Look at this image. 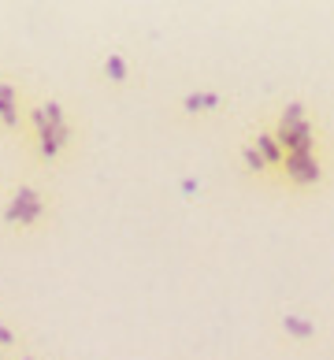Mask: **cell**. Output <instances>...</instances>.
Segmentation results:
<instances>
[{
	"label": "cell",
	"instance_id": "6da1fadb",
	"mask_svg": "<svg viewBox=\"0 0 334 360\" xmlns=\"http://www.w3.org/2000/svg\"><path fill=\"white\" fill-rule=\"evenodd\" d=\"M41 212H45V205H41V197H37V190L23 186V190L11 193V205L4 208V219H8V223H23V226H30V223L41 219Z\"/></svg>",
	"mask_w": 334,
	"mask_h": 360
},
{
	"label": "cell",
	"instance_id": "7a4b0ae2",
	"mask_svg": "<svg viewBox=\"0 0 334 360\" xmlns=\"http://www.w3.org/2000/svg\"><path fill=\"white\" fill-rule=\"evenodd\" d=\"M283 167H286V179L293 186H316L323 179V167H319L316 153H286Z\"/></svg>",
	"mask_w": 334,
	"mask_h": 360
},
{
	"label": "cell",
	"instance_id": "3957f363",
	"mask_svg": "<svg viewBox=\"0 0 334 360\" xmlns=\"http://www.w3.org/2000/svg\"><path fill=\"white\" fill-rule=\"evenodd\" d=\"M34 127H37V141H41V156H45V160H52V156H56V153L63 149L67 141H71V127H63V130H52L41 108L34 112Z\"/></svg>",
	"mask_w": 334,
	"mask_h": 360
},
{
	"label": "cell",
	"instance_id": "277c9868",
	"mask_svg": "<svg viewBox=\"0 0 334 360\" xmlns=\"http://www.w3.org/2000/svg\"><path fill=\"white\" fill-rule=\"evenodd\" d=\"M312 123L304 119L301 127H293V130H278L275 141L283 145V153H316V134H312Z\"/></svg>",
	"mask_w": 334,
	"mask_h": 360
},
{
	"label": "cell",
	"instance_id": "5b68a950",
	"mask_svg": "<svg viewBox=\"0 0 334 360\" xmlns=\"http://www.w3.org/2000/svg\"><path fill=\"white\" fill-rule=\"evenodd\" d=\"M283 330H286V335H293L297 342L316 338V323H312V319H304V316H297V312H286L283 316Z\"/></svg>",
	"mask_w": 334,
	"mask_h": 360
},
{
	"label": "cell",
	"instance_id": "8992f818",
	"mask_svg": "<svg viewBox=\"0 0 334 360\" xmlns=\"http://www.w3.org/2000/svg\"><path fill=\"white\" fill-rule=\"evenodd\" d=\"M219 104H223V97H219V93H186V97H182V108L186 112H212V108H219Z\"/></svg>",
	"mask_w": 334,
	"mask_h": 360
},
{
	"label": "cell",
	"instance_id": "52a82bcc",
	"mask_svg": "<svg viewBox=\"0 0 334 360\" xmlns=\"http://www.w3.org/2000/svg\"><path fill=\"white\" fill-rule=\"evenodd\" d=\"M0 119L4 127H19V108H15V89L0 82Z\"/></svg>",
	"mask_w": 334,
	"mask_h": 360
},
{
	"label": "cell",
	"instance_id": "ba28073f",
	"mask_svg": "<svg viewBox=\"0 0 334 360\" xmlns=\"http://www.w3.org/2000/svg\"><path fill=\"white\" fill-rule=\"evenodd\" d=\"M257 153L264 156V164H283L286 153H283V145L275 141V134H257Z\"/></svg>",
	"mask_w": 334,
	"mask_h": 360
},
{
	"label": "cell",
	"instance_id": "9c48e42d",
	"mask_svg": "<svg viewBox=\"0 0 334 360\" xmlns=\"http://www.w3.org/2000/svg\"><path fill=\"white\" fill-rule=\"evenodd\" d=\"M301 123H304V104H301V101L286 104L283 119H278V130H293V127H301Z\"/></svg>",
	"mask_w": 334,
	"mask_h": 360
},
{
	"label": "cell",
	"instance_id": "30bf717a",
	"mask_svg": "<svg viewBox=\"0 0 334 360\" xmlns=\"http://www.w3.org/2000/svg\"><path fill=\"white\" fill-rule=\"evenodd\" d=\"M104 71H108V78H112V82H123V78H127V60L119 56V52H112V56H108V63H104Z\"/></svg>",
	"mask_w": 334,
	"mask_h": 360
},
{
	"label": "cell",
	"instance_id": "8fae6325",
	"mask_svg": "<svg viewBox=\"0 0 334 360\" xmlns=\"http://www.w3.org/2000/svg\"><path fill=\"white\" fill-rule=\"evenodd\" d=\"M41 112H45V119H49V127H52V130H63V127H67V123H63V108H60V101L41 104Z\"/></svg>",
	"mask_w": 334,
	"mask_h": 360
},
{
	"label": "cell",
	"instance_id": "7c38bea8",
	"mask_svg": "<svg viewBox=\"0 0 334 360\" xmlns=\"http://www.w3.org/2000/svg\"><path fill=\"white\" fill-rule=\"evenodd\" d=\"M242 164H245L249 171H264V167H267L264 156L257 153V145H245V149H242Z\"/></svg>",
	"mask_w": 334,
	"mask_h": 360
},
{
	"label": "cell",
	"instance_id": "4fadbf2b",
	"mask_svg": "<svg viewBox=\"0 0 334 360\" xmlns=\"http://www.w3.org/2000/svg\"><path fill=\"white\" fill-rule=\"evenodd\" d=\"M11 342H15V330H11V327H4V323H0V345H11Z\"/></svg>",
	"mask_w": 334,
	"mask_h": 360
},
{
	"label": "cell",
	"instance_id": "5bb4252c",
	"mask_svg": "<svg viewBox=\"0 0 334 360\" xmlns=\"http://www.w3.org/2000/svg\"><path fill=\"white\" fill-rule=\"evenodd\" d=\"M182 193H186V197L197 193V179H182Z\"/></svg>",
	"mask_w": 334,
	"mask_h": 360
},
{
	"label": "cell",
	"instance_id": "9a60e30c",
	"mask_svg": "<svg viewBox=\"0 0 334 360\" xmlns=\"http://www.w3.org/2000/svg\"><path fill=\"white\" fill-rule=\"evenodd\" d=\"M23 360H34V356H23Z\"/></svg>",
	"mask_w": 334,
	"mask_h": 360
}]
</instances>
